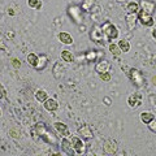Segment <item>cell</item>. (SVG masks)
Segmentation results:
<instances>
[{
    "label": "cell",
    "mask_w": 156,
    "mask_h": 156,
    "mask_svg": "<svg viewBox=\"0 0 156 156\" xmlns=\"http://www.w3.org/2000/svg\"><path fill=\"white\" fill-rule=\"evenodd\" d=\"M39 60H38V65L35 66V69L38 70H42V69H44V66L47 65V61H48V57L46 55H39Z\"/></svg>",
    "instance_id": "cell-18"
},
{
    "label": "cell",
    "mask_w": 156,
    "mask_h": 156,
    "mask_svg": "<svg viewBox=\"0 0 156 156\" xmlns=\"http://www.w3.org/2000/svg\"><path fill=\"white\" fill-rule=\"evenodd\" d=\"M70 142H72V146H73V150H74V152L76 154H83L85 152V143L82 142V139L81 138H78V136H72V139H70Z\"/></svg>",
    "instance_id": "cell-4"
},
{
    "label": "cell",
    "mask_w": 156,
    "mask_h": 156,
    "mask_svg": "<svg viewBox=\"0 0 156 156\" xmlns=\"http://www.w3.org/2000/svg\"><path fill=\"white\" fill-rule=\"evenodd\" d=\"M78 134H80L82 138L85 139H92L94 138V134H92V130L90 129L89 125H82L78 128Z\"/></svg>",
    "instance_id": "cell-9"
},
{
    "label": "cell",
    "mask_w": 156,
    "mask_h": 156,
    "mask_svg": "<svg viewBox=\"0 0 156 156\" xmlns=\"http://www.w3.org/2000/svg\"><path fill=\"white\" fill-rule=\"evenodd\" d=\"M27 4L30 8H35V9H39L42 7L41 0H27Z\"/></svg>",
    "instance_id": "cell-26"
},
{
    "label": "cell",
    "mask_w": 156,
    "mask_h": 156,
    "mask_svg": "<svg viewBox=\"0 0 156 156\" xmlns=\"http://www.w3.org/2000/svg\"><path fill=\"white\" fill-rule=\"evenodd\" d=\"M111 69V62L107 61V60H103V61H99L98 64L95 65V70L101 74V73H108Z\"/></svg>",
    "instance_id": "cell-11"
},
{
    "label": "cell",
    "mask_w": 156,
    "mask_h": 156,
    "mask_svg": "<svg viewBox=\"0 0 156 156\" xmlns=\"http://www.w3.org/2000/svg\"><path fill=\"white\" fill-rule=\"evenodd\" d=\"M0 116H2V111H0Z\"/></svg>",
    "instance_id": "cell-36"
},
{
    "label": "cell",
    "mask_w": 156,
    "mask_h": 156,
    "mask_svg": "<svg viewBox=\"0 0 156 156\" xmlns=\"http://www.w3.org/2000/svg\"><path fill=\"white\" fill-rule=\"evenodd\" d=\"M35 131H37L38 135H42V138L44 139L46 142L51 143V144H55V143H56V138H53L50 131H47L44 124H42V122L37 124V125H35Z\"/></svg>",
    "instance_id": "cell-3"
},
{
    "label": "cell",
    "mask_w": 156,
    "mask_h": 156,
    "mask_svg": "<svg viewBox=\"0 0 156 156\" xmlns=\"http://www.w3.org/2000/svg\"><path fill=\"white\" fill-rule=\"evenodd\" d=\"M62 72H64V69H62L61 64H55V66H53V76H55V78H61L62 77Z\"/></svg>",
    "instance_id": "cell-21"
},
{
    "label": "cell",
    "mask_w": 156,
    "mask_h": 156,
    "mask_svg": "<svg viewBox=\"0 0 156 156\" xmlns=\"http://www.w3.org/2000/svg\"><path fill=\"white\" fill-rule=\"evenodd\" d=\"M138 21L142 23V25H144V26H152L154 25L152 16L148 14V13H146V12H143L142 9L138 12Z\"/></svg>",
    "instance_id": "cell-5"
},
{
    "label": "cell",
    "mask_w": 156,
    "mask_h": 156,
    "mask_svg": "<svg viewBox=\"0 0 156 156\" xmlns=\"http://www.w3.org/2000/svg\"><path fill=\"white\" fill-rule=\"evenodd\" d=\"M103 147H104L105 154H116L117 152V143L115 140H105Z\"/></svg>",
    "instance_id": "cell-13"
},
{
    "label": "cell",
    "mask_w": 156,
    "mask_h": 156,
    "mask_svg": "<svg viewBox=\"0 0 156 156\" xmlns=\"http://www.w3.org/2000/svg\"><path fill=\"white\" fill-rule=\"evenodd\" d=\"M58 39H60V42L62 43V44H72L73 43V38L70 34H68V33H64V31H61L60 34H58Z\"/></svg>",
    "instance_id": "cell-15"
},
{
    "label": "cell",
    "mask_w": 156,
    "mask_h": 156,
    "mask_svg": "<svg viewBox=\"0 0 156 156\" xmlns=\"http://www.w3.org/2000/svg\"><path fill=\"white\" fill-rule=\"evenodd\" d=\"M116 2H119V3H125L126 0H116Z\"/></svg>",
    "instance_id": "cell-35"
},
{
    "label": "cell",
    "mask_w": 156,
    "mask_h": 156,
    "mask_svg": "<svg viewBox=\"0 0 156 156\" xmlns=\"http://www.w3.org/2000/svg\"><path fill=\"white\" fill-rule=\"evenodd\" d=\"M61 150L64 151L65 154H68V155L76 154L74 150H73V146H72L70 139H68V138H62V140H61Z\"/></svg>",
    "instance_id": "cell-12"
},
{
    "label": "cell",
    "mask_w": 156,
    "mask_h": 156,
    "mask_svg": "<svg viewBox=\"0 0 156 156\" xmlns=\"http://www.w3.org/2000/svg\"><path fill=\"white\" fill-rule=\"evenodd\" d=\"M128 77L130 78V81L133 82L136 87L144 86V78L142 76V73H140L138 69H135V68H130L129 72H128Z\"/></svg>",
    "instance_id": "cell-1"
},
{
    "label": "cell",
    "mask_w": 156,
    "mask_h": 156,
    "mask_svg": "<svg viewBox=\"0 0 156 156\" xmlns=\"http://www.w3.org/2000/svg\"><path fill=\"white\" fill-rule=\"evenodd\" d=\"M154 119H155L154 115L151 113V112H148V111H144V112L140 113V121H142L143 124H146V125H148Z\"/></svg>",
    "instance_id": "cell-16"
},
{
    "label": "cell",
    "mask_w": 156,
    "mask_h": 156,
    "mask_svg": "<svg viewBox=\"0 0 156 156\" xmlns=\"http://www.w3.org/2000/svg\"><path fill=\"white\" fill-rule=\"evenodd\" d=\"M103 37H104V34H103V30H101V27L96 26V25L92 27V30H91V33H90V38H91L92 42L99 43V42L103 41Z\"/></svg>",
    "instance_id": "cell-7"
},
{
    "label": "cell",
    "mask_w": 156,
    "mask_h": 156,
    "mask_svg": "<svg viewBox=\"0 0 156 156\" xmlns=\"http://www.w3.org/2000/svg\"><path fill=\"white\" fill-rule=\"evenodd\" d=\"M128 104L130 108H136L139 104H142V94H138V92L131 94L128 99Z\"/></svg>",
    "instance_id": "cell-8"
},
{
    "label": "cell",
    "mask_w": 156,
    "mask_h": 156,
    "mask_svg": "<svg viewBox=\"0 0 156 156\" xmlns=\"http://www.w3.org/2000/svg\"><path fill=\"white\" fill-rule=\"evenodd\" d=\"M43 105H44V108L48 111V112H53V111H56L58 108V103L55 100V99H47L43 101Z\"/></svg>",
    "instance_id": "cell-14"
},
{
    "label": "cell",
    "mask_w": 156,
    "mask_h": 156,
    "mask_svg": "<svg viewBox=\"0 0 156 156\" xmlns=\"http://www.w3.org/2000/svg\"><path fill=\"white\" fill-rule=\"evenodd\" d=\"M4 98H5V89L0 83V99H4Z\"/></svg>",
    "instance_id": "cell-31"
},
{
    "label": "cell",
    "mask_w": 156,
    "mask_h": 156,
    "mask_svg": "<svg viewBox=\"0 0 156 156\" xmlns=\"http://www.w3.org/2000/svg\"><path fill=\"white\" fill-rule=\"evenodd\" d=\"M155 8H156V4L154 2H151V0H140V9L143 12L152 16L155 12Z\"/></svg>",
    "instance_id": "cell-6"
},
{
    "label": "cell",
    "mask_w": 156,
    "mask_h": 156,
    "mask_svg": "<svg viewBox=\"0 0 156 156\" xmlns=\"http://www.w3.org/2000/svg\"><path fill=\"white\" fill-rule=\"evenodd\" d=\"M126 11H128V13H136L139 11V4L138 3H134L131 2L128 4V7H126Z\"/></svg>",
    "instance_id": "cell-22"
},
{
    "label": "cell",
    "mask_w": 156,
    "mask_h": 156,
    "mask_svg": "<svg viewBox=\"0 0 156 156\" xmlns=\"http://www.w3.org/2000/svg\"><path fill=\"white\" fill-rule=\"evenodd\" d=\"M152 83H154V85H156V76L152 78Z\"/></svg>",
    "instance_id": "cell-34"
},
{
    "label": "cell",
    "mask_w": 156,
    "mask_h": 156,
    "mask_svg": "<svg viewBox=\"0 0 156 156\" xmlns=\"http://www.w3.org/2000/svg\"><path fill=\"white\" fill-rule=\"evenodd\" d=\"M119 47H120L121 52H129L130 51V43L128 41H125V39L119 42Z\"/></svg>",
    "instance_id": "cell-23"
},
{
    "label": "cell",
    "mask_w": 156,
    "mask_h": 156,
    "mask_svg": "<svg viewBox=\"0 0 156 156\" xmlns=\"http://www.w3.org/2000/svg\"><path fill=\"white\" fill-rule=\"evenodd\" d=\"M109 51H111V53L113 56H120V53H121V50H120L119 44H115V43H111L109 44Z\"/></svg>",
    "instance_id": "cell-25"
},
{
    "label": "cell",
    "mask_w": 156,
    "mask_h": 156,
    "mask_svg": "<svg viewBox=\"0 0 156 156\" xmlns=\"http://www.w3.org/2000/svg\"><path fill=\"white\" fill-rule=\"evenodd\" d=\"M126 25H128V29L131 31L136 27V20H138V14L136 13H128L126 14Z\"/></svg>",
    "instance_id": "cell-10"
},
{
    "label": "cell",
    "mask_w": 156,
    "mask_h": 156,
    "mask_svg": "<svg viewBox=\"0 0 156 156\" xmlns=\"http://www.w3.org/2000/svg\"><path fill=\"white\" fill-rule=\"evenodd\" d=\"M38 60H39V57L35 55V53H29V55H27V62L31 66L35 68L38 65Z\"/></svg>",
    "instance_id": "cell-20"
},
{
    "label": "cell",
    "mask_w": 156,
    "mask_h": 156,
    "mask_svg": "<svg viewBox=\"0 0 156 156\" xmlns=\"http://www.w3.org/2000/svg\"><path fill=\"white\" fill-rule=\"evenodd\" d=\"M148 129H150L151 131H154V133H156V120H155V119L148 124Z\"/></svg>",
    "instance_id": "cell-27"
},
{
    "label": "cell",
    "mask_w": 156,
    "mask_h": 156,
    "mask_svg": "<svg viewBox=\"0 0 156 156\" xmlns=\"http://www.w3.org/2000/svg\"><path fill=\"white\" fill-rule=\"evenodd\" d=\"M86 57H87V60H89V61H94L95 57H96V53L95 52H89L86 55Z\"/></svg>",
    "instance_id": "cell-30"
},
{
    "label": "cell",
    "mask_w": 156,
    "mask_h": 156,
    "mask_svg": "<svg viewBox=\"0 0 156 156\" xmlns=\"http://www.w3.org/2000/svg\"><path fill=\"white\" fill-rule=\"evenodd\" d=\"M152 35H154V38L156 39V29H154V31H152Z\"/></svg>",
    "instance_id": "cell-33"
},
{
    "label": "cell",
    "mask_w": 156,
    "mask_h": 156,
    "mask_svg": "<svg viewBox=\"0 0 156 156\" xmlns=\"http://www.w3.org/2000/svg\"><path fill=\"white\" fill-rule=\"evenodd\" d=\"M61 58L65 62H73L74 61V56H73V53L70 51H66V50L61 51Z\"/></svg>",
    "instance_id": "cell-19"
},
{
    "label": "cell",
    "mask_w": 156,
    "mask_h": 156,
    "mask_svg": "<svg viewBox=\"0 0 156 156\" xmlns=\"http://www.w3.org/2000/svg\"><path fill=\"white\" fill-rule=\"evenodd\" d=\"M100 80L101 81H109L111 80V74H109V73H101V74H100Z\"/></svg>",
    "instance_id": "cell-29"
},
{
    "label": "cell",
    "mask_w": 156,
    "mask_h": 156,
    "mask_svg": "<svg viewBox=\"0 0 156 156\" xmlns=\"http://www.w3.org/2000/svg\"><path fill=\"white\" fill-rule=\"evenodd\" d=\"M101 30H103V34L105 39H116L117 37H119V30H117V27L113 25L112 22L107 21L103 23V26H101Z\"/></svg>",
    "instance_id": "cell-2"
},
{
    "label": "cell",
    "mask_w": 156,
    "mask_h": 156,
    "mask_svg": "<svg viewBox=\"0 0 156 156\" xmlns=\"http://www.w3.org/2000/svg\"><path fill=\"white\" fill-rule=\"evenodd\" d=\"M9 134H11V135L13 136V138H20V133H18V131H14V130H11V131H9Z\"/></svg>",
    "instance_id": "cell-32"
},
{
    "label": "cell",
    "mask_w": 156,
    "mask_h": 156,
    "mask_svg": "<svg viewBox=\"0 0 156 156\" xmlns=\"http://www.w3.org/2000/svg\"><path fill=\"white\" fill-rule=\"evenodd\" d=\"M35 98H37L38 101H44V100L48 99V95H47V92L44 90H38L37 94H35Z\"/></svg>",
    "instance_id": "cell-24"
},
{
    "label": "cell",
    "mask_w": 156,
    "mask_h": 156,
    "mask_svg": "<svg viewBox=\"0 0 156 156\" xmlns=\"http://www.w3.org/2000/svg\"><path fill=\"white\" fill-rule=\"evenodd\" d=\"M11 61H12V66H13V68H16V69H18V68L21 66V62H20L18 58H12Z\"/></svg>",
    "instance_id": "cell-28"
},
{
    "label": "cell",
    "mask_w": 156,
    "mask_h": 156,
    "mask_svg": "<svg viewBox=\"0 0 156 156\" xmlns=\"http://www.w3.org/2000/svg\"><path fill=\"white\" fill-rule=\"evenodd\" d=\"M53 126H55V129L61 135H68V134H69V130H68V126L65 124H62V122H55V124H53Z\"/></svg>",
    "instance_id": "cell-17"
}]
</instances>
